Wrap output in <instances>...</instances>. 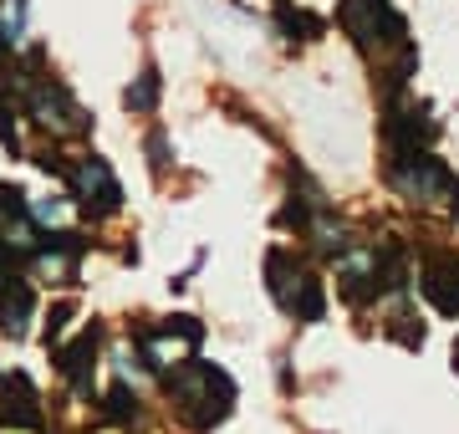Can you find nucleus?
Segmentation results:
<instances>
[{
  "mask_svg": "<svg viewBox=\"0 0 459 434\" xmlns=\"http://www.w3.org/2000/svg\"><path fill=\"white\" fill-rule=\"evenodd\" d=\"M159 384H164L169 409H174L195 434H210L214 424H225L230 419L235 378H230L225 368L199 363V358H184V363H174L169 373H159Z\"/></svg>",
  "mask_w": 459,
  "mask_h": 434,
  "instance_id": "1",
  "label": "nucleus"
},
{
  "mask_svg": "<svg viewBox=\"0 0 459 434\" xmlns=\"http://www.w3.org/2000/svg\"><path fill=\"white\" fill-rule=\"evenodd\" d=\"M265 282H271V297H276V307L286 312V317L322 322V312H327V291H322V282H316L291 251H281L276 246V251L265 256Z\"/></svg>",
  "mask_w": 459,
  "mask_h": 434,
  "instance_id": "2",
  "label": "nucleus"
},
{
  "mask_svg": "<svg viewBox=\"0 0 459 434\" xmlns=\"http://www.w3.org/2000/svg\"><path fill=\"white\" fill-rule=\"evenodd\" d=\"M342 26L362 51H373L377 67L388 62V51H398V56L413 51L409 31H403V16H398L388 0H342Z\"/></svg>",
  "mask_w": 459,
  "mask_h": 434,
  "instance_id": "3",
  "label": "nucleus"
},
{
  "mask_svg": "<svg viewBox=\"0 0 459 434\" xmlns=\"http://www.w3.org/2000/svg\"><path fill=\"white\" fill-rule=\"evenodd\" d=\"M21 98H26L31 123L41 128V134H51V138H82L87 128H92L87 108L72 98L56 77H26V82H21Z\"/></svg>",
  "mask_w": 459,
  "mask_h": 434,
  "instance_id": "4",
  "label": "nucleus"
},
{
  "mask_svg": "<svg viewBox=\"0 0 459 434\" xmlns=\"http://www.w3.org/2000/svg\"><path fill=\"white\" fill-rule=\"evenodd\" d=\"M199 343H204V322L199 317H164V322H153V327L133 333V348L148 363V373H169L174 363L195 358Z\"/></svg>",
  "mask_w": 459,
  "mask_h": 434,
  "instance_id": "5",
  "label": "nucleus"
},
{
  "mask_svg": "<svg viewBox=\"0 0 459 434\" xmlns=\"http://www.w3.org/2000/svg\"><path fill=\"white\" fill-rule=\"evenodd\" d=\"M388 184H394L403 200H413V204H429V200L455 195L449 169H444L429 149H388Z\"/></svg>",
  "mask_w": 459,
  "mask_h": 434,
  "instance_id": "6",
  "label": "nucleus"
},
{
  "mask_svg": "<svg viewBox=\"0 0 459 434\" xmlns=\"http://www.w3.org/2000/svg\"><path fill=\"white\" fill-rule=\"evenodd\" d=\"M62 179L72 189V200L82 204L87 215H117L123 210V184H117L113 164L102 159V153H82V159H72L62 164Z\"/></svg>",
  "mask_w": 459,
  "mask_h": 434,
  "instance_id": "7",
  "label": "nucleus"
},
{
  "mask_svg": "<svg viewBox=\"0 0 459 434\" xmlns=\"http://www.w3.org/2000/svg\"><path fill=\"white\" fill-rule=\"evenodd\" d=\"M87 251H92V240H87V235H77V230H47V235H41V246H36V256H31L36 282L72 291V286L82 282V256Z\"/></svg>",
  "mask_w": 459,
  "mask_h": 434,
  "instance_id": "8",
  "label": "nucleus"
},
{
  "mask_svg": "<svg viewBox=\"0 0 459 434\" xmlns=\"http://www.w3.org/2000/svg\"><path fill=\"white\" fill-rule=\"evenodd\" d=\"M98 348H102V322H87L82 333L62 343V348H51V363L62 373L72 394L87 404H98Z\"/></svg>",
  "mask_w": 459,
  "mask_h": 434,
  "instance_id": "9",
  "label": "nucleus"
},
{
  "mask_svg": "<svg viewBox=\"0 0 459 434\" xmlns=\"http://www.w3.org/2000/svg\"><path fill=\"white\" fill-rule=\"evenodd\" d=\"M0 430H26V434H47V409H41V388L31 384V373L21 368H0Z\"/></svg>",
  "mask_w": 459,
  "mask_h": 434,
  "instance_id": "10",
  "label": "nucleus"
},
{
  "mask_svg": "<svg viewBox=\"0 0 459 434\" xmlns=\"http://www.w3.org/2000/svg\"><path fill=\"white\" fill-rule=\"evenodd\" d=\"M419 286L439 317H459V251H429Z\"/></svg>",
  "mask_w": 459,
  "mask_h": 434,
  "instance_id": "11",
  "label": "nucleus"
},
{
  "mask_svg": "<svg viewBox=\"0 0 459 434\" xmlns=\"http://www.w3.org/2000/svg\"><path fill=\"white\" fill-rule=\"evenodd\" d=\"M31 322H36V286L16 271V276L0 282V337L26 343L31 337Z\"/></svg>",
  "mask_w": 459,
  "mask_h": 434,
  "instance_id": "12",
  "label": "nucleus"
},
{
  "mask_svg": "<svg viewBox=\"0 0 459 434\" xmlns=\"http://www.w3.org/2000/svg\"><path fill=\"white\" fill-rule=\"evenodd\" d=\"M98 404H102V419H108V424H138V419H143V399H138V388L123 384V378H117Z\"/></svg>",
  "mask_w": 459,
  "mask_h": 434,
  "instance_id": "13",
  "label": "nucleus"
},
{
  "mask_svg": "<svg viewBox=\"0 0 459 434\" xmlns=\"http://www.w3.org/2000/svg\"><path fill=\"white\" fill-rule=\"evenodd\" d=\"M159 72L153 67H143L138 72V82L128 87V92H123V108H128V113H153V108H159Z\"/></svg>",
  "mask_w": 459,
  "mask_h": 434,
  "instance_id": "14",
  "label": "nucleus"
},
{
  "mask_svg": "<svg viewBox=\"0 0 459 434\" xmlns=\"http://www.w3.org/2000/svg\"><path fill=\"white\" fill-rule=\"evenodd\" d=\"M72 312H77V301H72V297H62V301H56V307L47 312V348H62V343H66Z\"/></svg>",
  "mask_w": 459,
  "mask_h": 434,
  "instance_id": "15",
  "label": "nucleus"
},
{
  "mask_svg": "<svg viewBox=\"0 0 459 434\" xmlns=\"http://www.w3.org/2000/svg\"><path fill=\"white\" fill-rule=\"evenodd\" d=\"M31 220H36V225H51V230H56V225L66 220V200H62V195H47V200H31Z\"/></svg>",
  "mask_w": 459,
  "mask_h": 434,
  "instance_id": "16",
  "label": "nucleus"
},
{
  "mask_svg": "<svg viewBox=\"0 0 459 434\" xmlns=\"http://www.w3.org/2000/svg\"><path fill=\"white\" fill-rule=\"evenodd\" d=\"M455 373H459V337H455Z\"/></svg>",
  "mask_w": 459,
  "mask_h": 434,
  "instance_id": "17",
  "label": "nucleus"
}]
</instances>
